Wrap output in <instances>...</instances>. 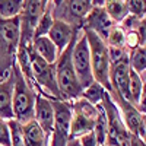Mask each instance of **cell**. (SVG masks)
<instances>
[{
  "mask_svg": "<svg viewBox=\"0 0 146 146\" xmlns=\"http://www.w3.org/2000/svg\"><path fill=\"white\" fill-rule=\"evenodd\" d=\"M127 9H129V15L136 16V18H145L146 5L143 0H129Z\"/></svg>",
  "mask_w": 146,
  "mask_h": 146,
  "instance_id": "4dcf8cb0",
  "label": "cell"
},
{
  "mask_svg": "<svg viewBox=\"0 0 146 146\" xmlns=\"http://www.w3.org/2000/svg\"><path fill=\"white\" fill-rule=\"evenodd\" d=\"M142 21H145V18H136V16H131V15H127V18L120 23L121 29L124 32H129V31H136L137 27L142 23Z\"/></svg>",
  "mask_w": 146,
  "mask_h": 146,
  "instance_id": "1f68e13d",
  "label": "cell"
},
{
  "mask_svg": "<svg viewBox=\"0 0 146 146\" xmlns=\"http://www.w3.org/2000/svg\"><path fill=\"white\" fill-rule=\"evenodd\" d=\"M104 9L107 12V15L110 16V19H111L115 25H120L129 15L126 0H105Z\"/></svg>",
  "mask_w": 146,
  "mask_h": 146,
  "instance_id": "ffe728a7",
  "label": "cell"
},
{
  "mask_svg": "<svg viewBox=\"0 0 146 146\" xmlns=\"http://www.w3.org/2000/svg\"><path fill=\"white\" fill-rule=\"evenodd\" d=\"M29 66L32 76V88L35 89V92L48 100L60 101L54 64L47 63L40 56H36L35 51L32 50V45L29 48Z\"/></svg>",
  "mask_w": 146,
  "mask_h": 146,
  "instance_id": "277c9868",
  "label": "cell"
},
{
  "mask_svg": "<svg viewBox=\"0 0 146 146\" xmlns=\"http://www.w3.org/2000/svg\"><path fill=\"white\" fill-rule=\"evenodd\" d=\"M72 110L70 139H79L83 135L94 131L96 120V105H91L82 98L69 102Z\"/></svg>",
  "mask_w": 146,
  "mask_h": 146,
  "instance_id": "52a82bcc",
  "label": "cell"
},
{
  "mask_svg": "<svg viewBox=\"0 0 146 146\" xmlns=\"http://www.w3.org/2000/svg\"><path fill=\"white\" fill-rule=\"evenodd\" d=\"M129 73H130L129 60H124V62L110 66V75H108L110 91L121 95L127 101H129Z\"/></svg>",
  "mask_w": 146,
  "mask_h": 146,
  "instance_id": "9a60e30c",
  "label": "cell"
},
{
  "mask_svg": "<svg viewBox=\"0 0 146 146\" xmlns=\"http://www.w3.org/2000/svg\"><path fill=\"white\" fill-rule=\"evenodd\" d=\"M107 92L110 94L111 100L117 105L127 131L130 133V135H135V136L143 139L146 136L145 135V133H146V118H145V114H142L135 105H133L131 102H129L127 100H124L121 95H118V94H115L113 91H107Z\"/></svg>",
  "mask_w": 146,
  "mask_h": 146,
  "instance_id": "30bf717a",
  "label": "cell"
},
{
  "mask_svg": "<svg viewBox=\"0 0 146 146\" xmlns=\"http://www.w3.org/2000/svg\"><path fill=\"white\" fill-rule=\"evenodd\" d=\"M129 66L142 79H145V72H146V48L145 47H139L133 51H129Z\"/></svg>",
  "mask_w": 146,
  "mask_h": 146,
  "instance_id": "7402d4cb",
  "label": "cell"
},
{
  "mask_svg": "<svg viewBox=\"0 0 146 146\" xmlns=\"http://www.w3.org/2000/svg\"><path fill=\"white\" fill-rule=\"evenodd\" d=\"M105 92H107V89L102 86V85H100L98 82H92L88 88H85L82 91L80 98L85 100L86 102H89L91 105H100L102 102V98H104Z\"/></svg>",
  "mask_w": 146,
  "mask_h": 146,
  "instance_id": "cb8c5ba5",
  "label": "cell"
},
{
  "mask_svg": "<svg viewBox=\"0 0 146 146\" xmlns=\"http://www.w3.org/2000/svg\"><path fill=\"white\" fill-rule=\"evenodd\" d=\"M101 105L107 118V140L104 146H126L130 133L127 131L118 108L108 92H105Z\"/></svg>",
  "mask_w": 146,
  "mask_h": 146,
  "instance_id": "8992f818",
  "label": "cell"
},
{
  "mask_svg": "<svg viewBox=\"0 0 146 146\" xmlns=\"http://www.w3.org/2000/svg\"><path fill=\"white\" fill-rule=\"evenodd\" d=\"M72 64H73L76 78L80 83L82 89L88 88L94 82V76H92V69H91L88 41L82 31H80L78 40L75 42V47H73V51H72Z\"/></svg>",
  "mask_w": 146,
  "mask_h": 146,
  "instance_id": "7c38bea8",
  "label": "cell"
},
{
  "mask_svg": "<svg viewBox=\"0 0 146 146\" xmlns=\"http://www.w3.org/2000/svg\"><path fill=\"white\" fill-rule=\"evenodd\" d=\"M15 86H13V100H12V108H13V118L21 124H27L34 120V107L36 92L31 85L25 80L22 73L15 63L13 69Z\"/></svg>",
  "mask_w": 146,
  "mask_h": 146,
  "instance_id": "3957f363",
  "label": "cell"
},
{
  "mask_svg": "<svg viewBox=\"0 0 146 146\" xmlns=\"http://www.w3.org/2000/svg\"><path fill=\"white\" fill-rule=\"evenodd\" d=\"M32 50L35 51L36 56H40L44 62L54 64L58 57V51L56 45L51 42L48 36H38V38L32 40Z\"/></svg>",
  "mask_w": 146,
  "mask_h": 146,
  "instance_id": "ac0fdd59",
  "label": "cell"
},
{
  "mask_svg": "<svg viewBox=\"0 0 146 146\" xmlns=\"http://www.w3.org/2000/svg\"><path fill=\"white\" fill-rule=\"evenodd\" d=\"M126 146H145V142L140 140L139 137H136L135 135H130V137H129Z\"/></svg>",
  "mask_w": 146,
  "mask_h": 146,
  "instance_id": "e575fe53",
  "label": "cell"
},
{
  "mask_svg": "<svg viewBox=\"0 0 146 146\" xmlns=\"http://www.w3.org/2000/svg\"><path fill=\"white\" fill-rule=\"evenodd\" d=\"M34 120L41 127L42 133L45 135V137L48 140L51 136L53 124H54V108H53L51 100L36 94L35 107H34Z\"/></svg>",
  "mask_w": 146,
  "mask_h": 146,
  "instance_id": "5bb4252c",
  "label": "cell"
},
{
  "mask_svg": "<svg viewBox=\"0 0 146 146\" xmlns=\"http://www.w3.org/2000/svg\"><path fill=\"white\" fill-rule=\"evenodd\" d=\"M22 0H0V19L7 21L21 15Z\"/></svg>",
  "mask_w": 146,
  "mask_h": 146,
  "instance_id": "484cf974",
  "label": "cell"
},
{
  "mask_svg": "<svg viewBox=\"0 0 146 146\" xmlns=\"http://www.w3.org/2000/svg\"><path fill=\"white\" fill-rule=\"evenodd\" d=\"M82 32L86 36L88 48H89V60H91V69L94 82H98L100 85L110 91V57H108V47L105 41H102L96 34L88 29H82Z\"/></svg>",
  "mask_w": 146,
  "mask_h": 146,
  "instance_id": "5b68a950",
  "label": "cell"
},
{
  "mask_svg": "<svg viewBox=\"0 0 146 146\" xmlns=\"http://www.w3.org/2000/svg\"><path fill=\"white\" fill-rule=\"evenodd\" d=\"M124 38H126V32L121 29L120 25H114L111 28V31L108 32L105 44H107V47L121 48V47H124Z\"/></svg>",
  "mask_w": 146,
  "mask_h": 146,
  "instance_id": "4316f807",
  "label": "cell"
},
{
  "mask_svg": "<svg viewBox=\"0 0 146 146\" xmlns=\"http://www.w3.org/2000/svg\"><path fill=\"white\" fill-rule=\"evenodd\" d=\"M22 130L25 146H48V140L35 120L29 121L27 124H22Z\"/></svg>",
  "mask_w": 146,
  "mask_h": 146,
  "instance_id": "d6986e66",
  "label": "cell"
},
{
  "mask_svg": "<svg viewBox=\"0 0 146 146\" xmlns=\"http://www.w3.org/2000/svg\"><path fill=\"white\" fill-rule=\"evenodd\" d=\"M143 96H146L145 79H142L136 72H133L130 69V73H129V101L137 108V105Z\"/></svg>",
  "mask_w": 146,
  "mask_h": 146,
  "instance_id": "44dd1931",
  "label": "cell"
},
{
  "mask_svg": "<svg viewBox=\"0 0 146 146\" xmlns=\"http://www.w3.org/2000/svg\"><path fill=\"white\" fill-rule=\"evenodd\" d=\"M19 47V16L0 19V80L6 79L16 63Z\"/></svg>",
  "mask_w": 146,
  "mask_h": 146,
  "instance_id": "7a4b0ae2",
  "label": "cell"
},
{
  "mask_svg": "<svg viewBox=\"0 0 146 146\" xmlns=\"http://www.w3.org/2000/svg\"><path fill=\"white\" fill-rule=\"evenodd\" d=\"M54 124L51 136L48 139V146H66L70 140V118H72V110L70 104L66 101H54Z\"/></svg>",
  "mask_w": 146,
  "mask_h": 146,
  "instance_id": "8fae6325",
  "label": "cell"
},
{
  "mask_svg": "<svg viewBox=\"0 0 146 146\" xmlns=\"http://www.w3.org/2000/svg\"><path fill=\"white\" fill-rule=\"evenodd\" d=\"M47 0H25L19 15V42L32 44L34 32L45 10Z\"/></svg>",
  "mask_w": 146,
  "mask_h": 146,
  "instance_id": "9c48e42d",
  "label": "cell"
},
{
  "mask_svg": "<svg viewBox=\"0 0 146 146\" xmlns=\"http://www.w3.org/2000/svg\"><path fill=\"white\" fill-rule=\"evenodd\" d=\"M78 38L73 40L64 50L58 54L56 63H54V70H56V82H57V89L60 94V101L72 102L82 95V86L76 78L75 69L72 64V51L75 47Z\"/></svg>",
  "mask_w": 146,
  "mask_h": 146,
  "instance_id": "6da1fadb",
  "label": "cell"
},
{
  "mask_svg": "<svg viewBox=\"0 0 146 146\" xmlns=\"http://www.w3.org/2000/svg\"><path fill=\"white\" fill-rule=\"evenodd\" d=\"M66 146H80V142H79V139H70Z\"/></svg>",
  "mask_w": 146,
  "mask_h": 146,
  "instance_id": "d590c367",
  "label": "cell"
},
{
  "mask_svg": "<svg viewBox=\"0 0 146 146\" xmlns=\"http://www.w3.org/2000/svg\"><path fill=\"white\" fill-rule=\"evenodd\" d=\"M139 47H145V44L142 42L140 36L136 31H129L126 32V38H124V48L127 51H133Z\"/></svg>",
  "mask_w": 146,
  "mask_h": 146,
  "instance_id": "f546056e",
  "label": "cell"
},
{
  "mask_svg": "<svg viewBox=\"0 0 146 146\" xmlns=\"http://www.w3.org/2000/svg\"><path fill=\"white\" fill-rule=\"evenodd\" d=\"M115 23L110 19V16L107 15V12L104 9V0H94L92 2V9L86 15L83 21L82 29H88L92 31L94 34H96L102 41L107 40L108 32L111 31V28Z\"/></svg>",
  "mask_w": 146,
  "mask_h": 146,
  "instance_id": "4fadbf2b",
  "label": "cell"
},
{
  "mask_svg": "<svg viewBox=\"0 0 146 146\" xmlns=\"http://www.w3.org/2000/svg\"><path fill=\"white\" fill-rule=\"evenodd\" d=\"M0 146H12L9 126H7V121L5 120H0Z\"/></svg>",
  "mask_w": 146,
  "mask_h": 146,
  "instance_id": "d6a6232c",
  "label": "cell"
},
{
  "mask_svg": "<svg viewBox=\"0 0 146 146\" xmlns=\"http://www.w3.org/2000/svg\"><path fill=\"white\" fill-rule=\"evenodd\" d=\"M79 142H80V146H100L98 142H96V137L94 135V131L88 133V135H83L79 137Z\"/></svg>",
  "mask_w": 146,
  "mask_h": 146,
  "instance_id": "836d02e7",
  "label": "cell"
},
{
  "mask_svg": "<svg viewBox=\"0 0 146 146\" xmlns=\"http://www.w3.org/2000/svg\"><path fill=\"white\" fill-rule=\"evenodd\" d=\"M54 23V16H53V2H47L45 10L38 22V25L35 28L34 32V38H38V36H47L50 32L51 27Z\"/></svg>",
  "mask_w": 146,
  "mask_h": 146,
  "instance_id": "603a6c76",
  "label": "cell"
},
{
  "mask_svg": "<svg viewBox=\"0 0 146 146\" xmlns=\"http://www.w3.org/2000/svg\"><path fill=\"white\" fill-rule=\"evenodd\" d=\"M94 135L96 137L100 146L105 145L107 140V118H105V113L102 105H96V120H95V126H94Z\"/></svg>",
  "mask_w": 146,
  "mask_h": 146,
  "instance_id": "d4e9b609",
  "label": "cell"
},
{
  "mask_svg": "<svg viewBox=\"0 0 146 146\" xmlns=\"http://www.w3.org/2000/svg\"><path fill=\"white\" fill-rule=\"evenodd\" d=\"M108 57H110V66H113L120 62H124V60H129V51L124 47L121 48L108 47Z\"/></svg>",
  "mask_w": 146,
  "mask_h": 146,
  "instance_id": "f1b7e54d",
  "label": "cell"
},
{
  "mask_svg": "<svg viewBox=\"0 0 146 146\" xmlns=\"http://www.w3.org/2000/svg\"><path fill=\"white\" fill-rule=\"evenodd\" d=\"M80 31H82V29L73 28V27L67 25V23H64V22L54 21L53 27H51V29H50V32H48L47 36H48V38L51 40V42L56 45L57 51H58V54H60L73 40L78 38L79 34H80Z\"/></svg>",
  "mask_w": 146,
  "mask_h": 146,
  "instance_id": "2e32d148",
  "label": "cell"
},
{
  "mask_svg": "<svg viewBox=\"0 0 146 146\" xmlns=\"http://www.w3.org/2000/svg\"><path fill=\"white\" fill-rule=\"evenodd\" d=\"M13 86H15V78L13 72H12L6 79L0 80V120L9 121L13 118V108H12Z\"/></svg>",
  "mask_w": 146,
  "mask_h": 146,
  "instance_id": "e0dca14e",
  "label": "cell"
},
{
  "mask_svg": "<svg viewBox=\"0 0 146 146\" xmlns=\"http://www.w3.org/2000/svg\"><path fill=\"white\" fill-rule=\"evenodd\" d=\"M92 9L91 0H63L53 2L54 21L64 22L73 28L82 29L83 21Z\"/></svg>",
  "mask_w": 146,
  "mask_h": 146,
  "instance_id": "ba28073f",
  "label": "cell"
},
{
  "mask_svg": "<svg viewBox=\"0 0 146 146\" xmlns=\"http://www.w3.org/2000/svg\"><path fill=\"white\" fill-rule=\"evenodd\" d=\"M9 126V133H10V145L12 146H25L23 143V130L22 124L15 118H12L7 121Z\"/></svg>",
  "mask_w": 146,
  "mask_h": 146,
  "instance_id": "83f0119b",
  "label": "cell"
}]
</instances>
